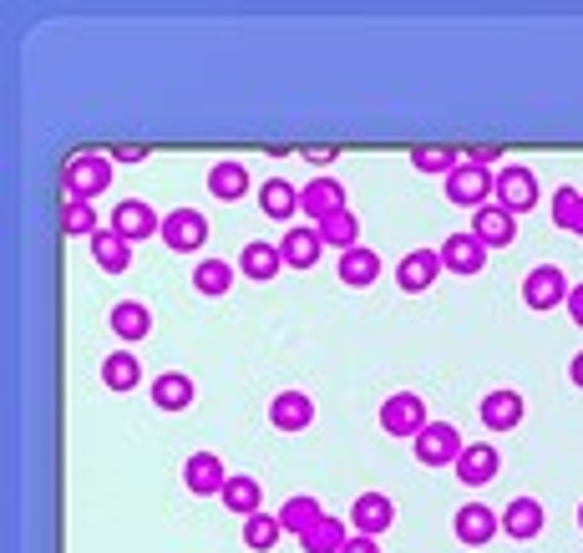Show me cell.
Masks as SVG:
<instances>
[{
	"label": "cell",
	"mask_w": 583,
	"mask_h": 553,
	"mask_svg": "<svg viewBox=\"0 0 583 553\" xmlns=\"http://www.w3.org/2000/svg\"><path fill=\"white\" fill-rule=\"evenodd\" d=\"M61 188H67V198H76V204H92L96 193L112 188V157L108 153H76L67 157V168H61Z\"/></svg>",
	"instance_id": "6da1fadb"
},
{
	"label": "cell",
	"mask_w": 583,
	"mask_h": 553,
	"mask_svg": "<svg viewBox=\"0 0 583 553\" xmlns=\"http://www.w3.org/2000/svg\"><path fill=\"white\" fill-rule=\"evenodd\" d=\"M427 401L417 397V391H396V397L381 401V432L386 437H406V442H417L421 432H427Z\"/></svg>",
	"instance_id": "7a4b0ae2"
},
{
	"label": "cell",
	"mask_w": 583,
	"mask_h": 553,
	"mask_svg": "<svg viewBox=\"0 0 583 553\" xmlns=\"http://www.w3.org/2000/svg\"><path fill=\"white\" fill-rule=\"evenodd\" d=\"M417 462L421 468H457L462 462V452H467V442H462V432H457L452 421H431L427 432L417 437Z\"/></svg>",
	"instance_id": "3957f363"
},
{
	"label": "cell",
	"mask_w": 583,
	"mask_h": 553,
	"mask_svg": "<svg viewBox=\"0 0 583 553\" xmlns=\"http://www.w3.org/2000/svg\"><path fill=\"white\" fill-rule=\"evenodd\" d=\"M447 198L477 214L482 204H492V198H498V173H492V168H477V163H467V157H462V168L447 178Z\"/></svg>",
	"instance_id": "277c9868"
},
{
	"label": "cell",
	"mask_w": 583,
	"mask_h": 553,
	"mask_svg": "<svg viewBox=\"0 0 583 553\" xmlns=\"http://www.w3.org/2000/svg\"><path fill=\"white\" fill-rule=\"evenodd\" d=\"M569 295H573V285H569V275H563L559 265H538L533 275L523 279L528 310H559V305H569Z\"/></svg>",
	"instance_id": "5b68a950"
},
{
	"label": "cell",
	"mask_w": 583,
	"mask_h": 553,
	"mask_svg": "<svg viewBox=\"0 0 583 553\" xmlns=\"http://www.w3.org/2000/svg\"><path fill=\"white\" fill-rule=\"evenodd\" d=\"M163 239L173 254H198L203 244H208V214H198V208H173V214L163 218Z\"/></svg>",
	"instance_id": "8992f818"
},
{
	"label": "cell",
	"mask_w": 583,
	"mask_h": 553,
	"mask_svg": "<svg viewBox=\"0 0 583 553\" xmlns=\"http://www.w3.org/2000/svg\"><path fill=\"white\" fill-rule=\"evenodd\" d=\"M228 478H234V472L224 468L218 452H193L188 468H183V488H188L193 498H224Z\"/></svg>",
	"instance_id": "52a82bcc"
},
{
	"label": "cell",
	"mask_w": 583,
	"mask_h": 553,
	"mask_svg": "<svg viewBox=\"0 0 583 553\" xmlns=\"http://www.w3.org/2000/svg\"><path fill=\"white\" fill-rule=\"evenodd\" d=\"M112 234H122L127 244H137V239H153V234H163V218L153 214V208L143 204V198H122L117 208H112V224H108Z\"/></svg>",
	"instance_id": "ba28073f"
},
{
	"label": "cell",
	"mask_w": 583,
	"mask_h": 553,
	"mask_svg": "<svg viewBox=\"0 0 583 553\" xmlns=\"http://www.w3.org/2000/svg\"><path fill=\"white\" fill-rule=\"evenodd\" d=\"M391 523H396V503L386 493H360L356 503H350V529H356L360 539H381Z\"/></svg>",
	"instance_id": "9c48e42d"
},
{
	"label": "cell",
	"mask_w": 583,
	"mask_h": 553,
	"mask_svg": "<svg viewBox=\"0 0 583 553\" xmlns=\"http://www.w3.org/2000/svg\"><path fill=\"white\" fill-rule=\"evenodd\" d=\"M452 529L467 549H482V543H492V533H502V513H492L488 503H462L452 518Z\"/></svg>",
	"instance_id": "30bf717a"
},
{
	"label": "cell",
	"mask_w": 583,
	"mask_h": 553,
	"mask_svg": "<svg viewBox=\"0 0 583 553\" xmlns=\"http://www.w3.org/2000/svg\"><path fill=\"white\" fill-rule=\"evenodd\" d=\"M538 173L533 168H518V163H512V168H502L498 173V204L508 208V214H528V208L538 204Z\"/></svg>",
	"instance_id": "8fae6325"
},
{
	"label": "cell",
	"mask_w": 583,
	"mask_h": 553,
	"mask_svg": "<svg viewBox=\"0 0 583 553\" xmlns=\"http://www.w3.org/2000/svg\"><path fill=\"white\" fill-rule=\"evenodd\" d=\"M472 234L488 244V249H508V244L518 239V214H508V208L492 198V204H482L472 214Z\"/></svg>",
	"instance_id": "7c38bea8"
},
{
	"label": "cell",
	"mask_w": 583,
	"mask_h": 553,
	"mask_svg": "<svg viewBox=\"0 0 583 553\" xmlns=\"http://www.w3.org/2000/svg\"><path fill=\"white\" fill-rule=\"evenodd\" d=\"M441 269H452V275H477V269H482V265H488V244H482V239H477V234L472 229H467V234H452V239H447V244H441Z\"/></svg>",
	"instance_id": "4fadbf2b"
},
{
	"label": "cell",
	"mask_w": 583,
	"mask_h": 553,
	"mask_svg": "<svg viewBox=\"0 0 583 553\" xmlns=\"http://www.w3.org/2000/svg\"><path fill=\"white\" fill-rule=\"evenodd\" d=\"M437 275H441V254L437 249H411L396 265V285L406 289V295H427L431 285H437Z\"/></svg>",
	"instance_id": "5bb4252c"
},
{
	"label": "cell",
	"mask_w": 583,
	"mask_h": 553,
	"mask_svg": "<svg viewBox=\"0 0 583 553\" xmlns=\"http://www.w3.org/2000/svg\"><path fill=\"white\" fill-rule=\"evenodd\" d=\"M279 254H285V265L289 269H315L320 265V254H325V239H320V229H305V224H289L285 229V239H279Z\"/></svg>",
	"instance_id": "9a60e30c"
},
{
	"label": "cell",
	"mask_w": 583,
	"mask_h": 553,
	"mask_svg": "<svg viewBox=\"0 0 583 553\" xmlns=\"http://www.w3.org/2000/svg\"><path fill=\"white\" fill-rule=\"evenodd\" d=\"M502 472V452L492 442H467L462 462H457V478L467 482V488H488L492 478Z\"/></svg>",
	"instance_id": "2e32d148"
},
{
	"label": "cell",
	"mask_w": 583,
	"mask_h": 553,
	"mask_svg": "<svg viewBox=\"0 0 583 553\" xmlns=\"http://www.w3.org/2000/svg\"><path fill=\"white\" fill-rule=\"evenodd\" d=\"M285 269V254H279V244H264V239H249L244 249H238V275L254 279V285H269L274 275Z\"/></svg>",
	"instance_id": "e0dca14e"
},
{
	"label": "cell",
	"mask_w": 583,
	"mask_h": 553,
	"mask_svg": "<svg viewBox=\"0 0 583 553\" xmlns=\"http://www.w3.org/2000/svg\"><path fill=\"white\" fill-rule=\"evenodd\" d=\"M299 204H305V214H310L315 224H320V218H330V214L346 208V183L320 173V178H310L305 188H299Z\"/></svg>",
	"instance_id": "ac0fdd59"
},
{
	"label": "cell",
	"mask_w": 583,
	"mask_h": 553,
	"mask_svg": "<svg viewBox=\"0 0 583 553\" xmlns=\"http://www.w3.org/2000/svg\"><path fill=\"white\" fill-rule=\"evenodd\" d=\"M543 503L538 498H512L508 503V513H502V533L508 539H518V543H533L538 533H543Z\"/></svg>",
	"instance_id": "d6986e66"
},
{
	"label": "cell",
	"mask_w": 583,
	"mask_h": 553,
	"mask_svg": "<svg viewBox=\"0 0 583 553\" xmlns=\"http://www.w3.org/2000/svg\"><path fill=\"white\" fill-rule=\"evenodd\" d=\"M269 421L279 432H305L315 421V401L305 397V391H279V397L269 401Z\"/></svg>",
	"instance_id": "ffe728a7"
},
{
	"label": "cell",
	"mask_w": 583,
	"mask_h": 553,
	"mask_svg": "<svg viewBox=\"0 0 583 553\" xmlns=\"http://www.w3.org/2000/svg\"><path fill=\"white\" fill-rule=\"evenodd\" d=\"M477 417H482L488 432H512V427L523 421V397H518V391H488L482 407H477Z\"/></svg>",
	"instance_id": "44dd1931"
},
{
	"label": "cell",
	"mask_w": 583,
	"mask_h": 553,
	"mask_svg": "<svg viewBox=\"0 0 583 553\" xmlns=\"http://www.w3.org/2000/svg\"><path fill=\"white\" fill-rule=\"evenodd\" d=\"M86 249H92L96 269H108V275H127L132 269V244L122 239V234H112V229H102L96 239H86Z\"/></svg>",
	"instance_id": "7402d4cb"
},
{
	"label": "cell",
	"mask_w": 583,
	"mask_h": 553,
	"mask_svg": "<svg viewBox=\"0 0 583 553\" xmlns=\"http://www.w3.org/2000/svg\"><path fill=\"white\" fill-rule=\"evenodd\" d=\"M112 336H122L132 346V340H147L153 336V310L147 305H137V300H122V305H112Z\"/></svg>",
	"instance_id": "603a6c76"
},
{
	"label": "cell",
	"mask_w": 583,
	"mask_h": 553,
	"mask_svg": "<svg viewBox=\"0 0 583 553\" xmlns=\"http://www.w3.org/2000/svg\"><path fill=\"white\" fill-rule=\"evenodd\" d=\"M153 407L157 411H188L193 407V376H183V371L153 376Z\"/></svg>",
	"instance_id": "cb8c5ba5"
},
{
	"label": "cell",
	"mask_w": 583,
	"mask_h": 553,
	"mask_svg": "<svg viewBox=\"0 0 583 553\" xmlns=\"http://www.w3.org/2000/svg\"><path fill=\"white\" fill-rule=\"evenodd\" d=\"M325 518V508H320V498H310V493H299V498H289L285 508H279V529L289 533V539H305V533L315 529Z\"/></svg>",
	"instance_id": "d4e9b609"
},
{
	"label": "cell",
	"mask_w": 583,
	"mask_h": 553,
	"mask_svg": "<svg viewBox=\"0 0 583 553\" xmlns=\"http://www.w3.org/2000/svg\"><path fill=\"white\" fill-rule=\"evenodd\" d=\"M346 543H350V529H346V518H335V513H325L320 523H315L305 539H299V549L305 553H346Z\"/></svg>",
	"instance_id": "484cf974"
},
{
	"label": "cell",
	"mask_w": 583,
	"mask_h": 553,
	"mask_svg": "<svg viewBox=\"0 0 583 553\" xmlns=\"http://www.w3.org/2000/svg\"><path fill=\"white\" fill-rule=\"evenodd\" d=\"M259 208L269 218H279V224H289L295 214H305V204H299V188H289V178H269L259 188Z\"/></svg>",
	"instance_id": "4316f807"
},
{
	"label": "cell",
	"mask_w": 583,
	"mask_h": 553,
	"mask_svg": "<svg viewBox=\"0 0 583 553\" xmlns=\"http://www.w3.org/2000/svg\"><path fill=\"white\" fill-rule=\"evenodd\" d=\"M340 279H346L350 289H370L376 279H381V254L376 249H350V254H340Z\"/></svg>",
	"instance_id": "83f0119b"
},
{
	"label": "cell",
	"mask_w": 583,
	"mask_h": 553,
	"mask_svg": "<svg viewBox=\"0 0 583 553\" xmlns=\"http://www.w3.org/2000/svg\"><path fill=\"white\" fill-rule=\"evenodd\" d=\"M208 193H214V198H224V204L244 198V193H249V168H244V163H234V157L214 163V168H208Z\"/></svg>",
	"instance_id": "f1b7e54d"
},
{
	"label": "cell",
	"mask_w": 583,
	"mask_h": 553,
	"mask_svg": "<svg viewBox=\"0 0 583 553\" xmlns=\"http://www.w3.org/2000/svg\"><path fill=\"white\" fill-rule=\"evenodd\" d=\"M320 229V239H325V249H340V254H350V249H360V218L350 214V208H340V214H330V218H320L315 224Z\"/></svg>",
	"instance_id": "f546056e"
},
{
	"label": "cell",
	"mask_w": 583,
	"mask_h": 553,
	"mask_svg": "<svg viewBox=\"0 0 583 553\" xmlns=\"http://www.w3.org/2000/svg\"><path fill=\"white\" fill-rule=\"evenodd\" d=\"M137 381H143V366H137L132 350H112L108 361H102V386L108 391H132Z\"/></svg>",
	"instance_id": "4dcf8cb0"
},
{
	"label": "cell",
	"mask_w": 583,
	"mask_h": 553,
	"mask_svg": "<svg viewBox=\"0 0 583 553\" xmlns=\"http://www.w3.org/2000/svg\"><path fill=\"white\" fill-rule=\"evenodd\" d=\"M228 285H234V265H224V259H198V269H193V289H198V295L224 300Z\"/></svg>",
	"instance_id": "1f68e13d"
},
{
	"label": "cell",
	"mask_w": 583,
	"mask_h": 553,
	"mask_svg": "<svg viewBox=\"0 0 583 553\" xmlns=\"http://www.w3.org/2000/svg\"><path fill=\"white\" fill-rule=\"evenodd\" d=\"M259 503H264L259 482H254V478H244V472H234V478H228V488H224V508H228V513L254 518V513H259Z\"/></svg>",
	"instance_id": "d6a6232c"
},
{
	"label": "cell",
	"mask_w": 583,
	"mask_h": 553,
	"mask_svg": "<svg viewBox=\"0 0 583 553\" xmlns=\"http://www.w3.org/2000/svg\"><path fill=\"white\" fill-rule=\"evenodd\" d=\"M279 539H285V529H279V513H254V518H244V543H249L254 553H269Z\"/></svg>",
	"instance_id": "836d02e7"
},
{
	"label": "cell",
	"mask_w": 583,
	"mask_h": 553,
	"mask_svg": "<svg viewBox=\"0 0 583 553\" xmlns=\"http://www.w3.org/2000/svg\"><path fill=\"white\" fill-rule=\"evenodd\" d=\"M61 234H72V239H96V208L92 204H76V198H67L61 204Z\"/></svg>",
	"instance_id": "e575fe53"
},
{
	"label": "cell",
	"mask_w": 583,
	"mask_h": 553,
	"mask_svg": "<svg viewBox=\"0 0 583 553\" xmlns=\"http://www.w3.org/2000/svg\"><path fill=\"white\" fill-rule=\"evenodd\" d=\"M411 168H417V173H447V178H452V173L462 168V157H457L452 147L421 143V147H411Z\"/></svg>",
	"instance_id": "d590c367"
},
{
	"label": "cell",
	"mask_w": 583,
	"mask_h": 553,
	"mask_svg": "<svg viewBox=\"0 0 583 553\" xmlns=\"http://www.w3.org/2000/svg\"><path fill=\"white\" fill-rule=\"evenodd\" d=\"M579 208H583V193L579 188H559V193H553V224H559V229H573Z\"/></svg>",
	"instance_id": "8d00e7d4"
},
{
	"label": "cell",
	"mask_w": 583,
	"mask_h": 553,
	"mask_svg": "<svg viewBox=\"0 0 583 553\" xmlns=\"http://www.w3.org/2000/svg\"><path fill=\"white\" fill-rule=\"evenodd\" d=\"M498 157H502V147L498 143H477V147H467V163H477V168H492V163H498Z\"/></svg>",
	"instance_id": "74e56055"
},
{
	"label": "cell",
	"mask_w": 583,
	"mask_h": 553,
	"mask_svg": "<svg viewBox=\"0 0 583 553\" xmlns=\"http://www.w3.org/2000/svg\"><path fill=\"white\" fill-rule=\"evenodd\" d=\"M108 157H112V163H143V157H147V147H143V143H117Z\"/></svg>",
	"instance_id": "f35d334b"
},
{
	"label": "cell",
	"mask_w": 583,
	"mask_h": 553,
	"mask_svg": "<svg viewBox=\"0 0 583 553\" xmlns=\"http://www.w3.org/2000/svg\"><path fill=\"white\" fill-rule=\"evenodd\" d=\"M563 310L573 315V325H583V285H573V295H569V305Z\"/></svg>",
	"instance_id": "ab89813d"
},
{
	"label": "cell",
	"mask_w": 583,
	"mask_h": 553,
	"mask_svg": "<svg viewBox=\"0 0 583 553\" xmlns=\"http://www.w3.org/2000/svg\"><path fill=\"white\" fill-rule=\"evenodd\" d=\"M346 553H381V543H376V539H360V533H356V539L346 543Z\"/></svg>",
	"instance_id": "60d3db41"
},
{
	"label": "cell",
	"mask_w": 583,
	"mask_h": 553,
	"mask_svg": "<svg viewBox=\"0 0 583 553\" xmlns=\"http://www.w3.org/2000/svg\"><path fill=\"white\" fill-rule=\"evenodd\" d=\"M569 376H573V386H579V391H583V350H579V356H573V361H569Z\"/></svg>",
	"instance_id": "b9f144b4"
},
{
	"label": "cell",
	"mask_w": 583,
	"mask_h": 553,
	"mask_svg": "<svg viewBox=\"0 0 583 553\" xmlns=\"http://www.w3.org/2000/svg\"><path fill=\"white\" fill-rule=\"evenodd\" d=\"M305 157H310V163H335V147H310Z\"/></svg>",
	"instance_id": "7bdbcfd3"
},
{
	"label": "cell",
	"mask_w": 583,
	"mask_h": 553,
	"mask_svg": "<svg viewBox=\"0 0 583 553\" xmlns=\"http://www.w3.org/2000/svg\"><path fill=\"white\" fill-rule=\"evenodd\" d=\"M569 234H583V208H579V218H573V229Z\"/></svg>",
	"instance_id": "ee69618b"
},
{
	"label": "cell",
	"mask_w": 583,
	"mask_h": 553,
	"mask_svg": "<svg viewBox=\"0 0 583 553\" xmlns=\"http://www.w3.org/2000/svg\"><path fill=\"white\" fill-rule=\"evenodd\" d=\"M579 529H583V508H579Z\"/></svg>",
	"instance_id": "f6af8a7d"
}]
</instances>
